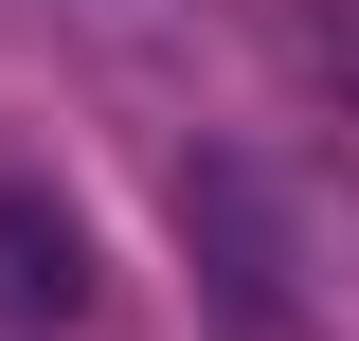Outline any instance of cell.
<instances>
[{
    "label": "cell",
    "instance_id": "cell-1",
    "mask_svg": "<svg viewBox=\"0 0 359 341\" xmlns=\"http://www.w3.org/2000/svg\"><path fill=\"white\" fill-rule=\"evenodd\" d=\"M180 252H198V305H216V341H306V215H287V180L252 162V144H198V162L162 180Z\"/></svg>",
    "mask_w": 359,
    "mask_h": 341
},
{
    "label": "cell",
    "instance_id": "cell-2",
    "mask_svg": "<svg viewBox=\"0 0 359 341\" xmlns=\"http://www.w3.org/2000/svg\"><path fill=\"white\" fill-rule=\"evenodd\" d=\"M72 323H90V215L0 162V341H72Z\"/></svg>",
    "mask_w": 359,
    "mask_h": 341
},
{
    "label": "cell",
    "instance_id": "cell-3",
    "mask_svg": "<svg viewBox=\"0 0 359 341\" xmlns=\"http://www.w3.org/2000/svg\"><path fill=\"white\" fill-rule=\"evenodd\" d=\"M287 54H306V90L359 126V0H287Z\"/></svg>",
    "mask_w": 359,
    "mask_h": 341
}]
</instances>
